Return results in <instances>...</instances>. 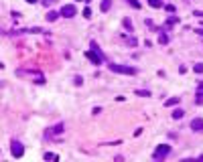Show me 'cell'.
Instances as JSON below:
<instances>
[{
    "instance_id": "cell-1",
    "label": "cell",
    "mask_w": 203,
    "mask_h": 162,
    "mask_svg": "<svg viewBox=\"0 0 203 162\" xmlns=\"http://www.w3.org/2000/svg\"><path fill=\"white\" fill-rule=\"evenodd\" d=\"M16 75L18 77H29V79H35V83H45V75L35 71V69H31V71H27V69H16Z\"/></svg>"
},
{
    "instance_id": "cell-2",
    "label": "cell",
    "mask_w": 203,
    "mask_h": 162,
    "mask_svg": "<svg viewBox=\"0 0 203 162\" xmlns=\"http://www.w3.org/2000/svg\"><path fill=\"white\" fill-rule=\"evenodd\" d=\"M110 71L122 73V75H134V73H136V69L130 67V65H118V63H112V65H110Z\"/></svg>"
},
{
    "instance_id": "cell-3",
    "label": "cell",
    "mask_w": 203,
    "mask_h": 162,
    "mask_svg": "<svg viewBox=\"0 0 203 162\" xmlns=\"http://www.w3.org/2000/svg\"><path fill=\"white\" fill-rule=\"evenodd\" d=\"M85 57H87L89 61H92L94 65H102V61H104L102 51H96V49H94V51H87V53H85Z\"/></svg>"
},
{
    "instance_id": "cell-4",
    "label": "cell",
    "mask_w": 203,
    "mask_h": 162,
    "mask_svg": "<svg viewBox=\"0 0 203 162\" xmlns=\"http://www.w3.org/2000/svg\"><path fill=\"white\" fill-rule=\"evenodd\" d=\"M169 152H171V146H169V144H163V146H159V148L154 150L152 158H154V160H161V158H165Z\"/></svg>"
},
{
    "instance_id": "cell-5",
    "label": "cell",
    "mask_w": 203,
    "mask_h": 162,
    "mask_svg": "<svg viewBox=\"0 0 203 162\" xmlns=\"http://www.w3.org/2000/svg\"><path fill=\"white\" fill-rule=\"evenodd\" d=\"M75 14H77V8H75L73 4H63V8H61V16L71 18V16H75Z\"/></svg>"
},
{
    "instance_id": "cell-6",
    "label": "cell",
    "mask_w": 203,
    "mask_h": 162,
    "mask_svg": "<svg viewBox=\"0 0 203 162\" xmlns=\"http://www.w3.org/2000/svg\"><path fill=\"white\" fill-rule=\"evenodd\" d=\"M10 146H12L10 150H12V154H14L16 158H20L22 154H25V148H22V144H20L18 140H12V144H10Z\"/></svg>"
},
{
    "instance_id": "cell-7",
    "label": "cell",
    "mask_w": 203,
    "mask_h": 162,
    "mask_svg": "<svg viewBox=\"0 0 203 162\" xmlns=\"http://www.w3.org/2000/svg\"><path fill=\"white\" fill-rule=\"evenodd\" d=\"M59 134H63V124H57V126H53L49 132H47V136H59Z\"/></svg>"
},
{
    "instance_id": "cell-8",
    "label": "cell",
    "mask_w": 203,
    "mask_h": 162,
    "mask_svg": "<svg viewBox=\"0 0 203 162\" xmlns=\"http://www.w3.org/2000/svg\"><path fill=\"white\" fill-rule=\"evenodd\" d=\"M191 128H193L195 132H203V120H201V118H195V120L191 122Z\"/></svg>"
},
{
    "instance_id": "cell-9",
    "label": "cell",
    "mask_w": 203,
    "mask_h": 162,
    "mask_svg": "<svg viewBox=\"0 0 203 162\" xmlns=\"http://www.w3.org/2000/svg\"><path fill=\"white\" fill-rule=\"evenodd\" d=\"M203 101V83H199V87H197V103H201Z\"/></svg>"
},
{
    "instance_id": "cell-10",
    "label": "cell",
    "mask_w": 203,
    "mask_h": 162,
    "mask_svg": "<svg viewBox=\"0 0 203 162\" xmlns=\"http://www.w3.org/2000/svg\"><path fill=\"white\" fill-rule=\"evenodd\" d=\"M110 6H112V0H102V6H100V8H102L104 12H108Z\"/></svg>"
},
{
    "instance_id": "cell-11",
    "label": "cell",
    "mask_w": 203,
    "mask_h": 162,
    "mask_svg": "<svg viewBox=\"0 0 203 162\" xmlns=\"http://www.w3.org/2000/svg\"><path fill=\"white\" fill-rule=\"evenodd\" d=\"M148 4L152 8H163V0H148Z\"/></svg>"
},
{
    "instance_id": "cell-12",
    "label": "cell",
    "mask_w": 203,
    "mask_h": 162,
    "mask_svg": "<svg viewBox=\"0 0 203 162\" xmlns=\"http://www.w3.org/2000/svg\"><path fill=\"white\" fill-rule=\"evenodd\" d=\"M179 22V16H169L167 18V27H173V25H177Z\"/></svg>"
},
{
    "instance_id": "cell-13",
    "label": "cell",
    "mask_w": 203,
    "mask_h": 162,
    "mask_svg": "<svg viewBox=\"0 0 203 162\" xmlns=\"http://www.w3.org/2000/svg\"><path fill=\"white\" fill-rule=\"evenodd\" d=\"M183 115H185V111H183V109H175V111H173V118H175V120H181Z\"/></svg>"
},
{
    "instance_id": "cell-14",
    "label": "cell",
    "mask_w": 203,
    "mask_h": 162,
    "mask_svg": "<svg viewBox=\"0 0 203 162\" xmlns=\"http://www.w3.org/2000/svg\"><path fill=\"white\" fill-rule=\"evenodd\" d=\"M136 95H140V97H150V91H146V89H136Z\"/></svg>"
},
{
    "instance_id": "cell-15",
    "label": "cell",
    "mask_w": 203,
    "mask_h": 162,
    "mask_svg": "<svg viewBox=\"0 0 203 162\" xmlns=\"http://www.w3.org/2000/svg\"><path fill=\"white\" fill-rule=\"evenodd\" d=\"M159 43H161V45H167V43H169V35L161 33V35H159Z\"/></svg>"
},
{
    "instance_id": "cell-16",
    "label": "cell",
    "mask_w": 203,
    "mask_h": 162,
    "mask_svg": "<svg viewBox=\"0 0 203 162\" xmlns=\"http://www.w3.org/2000/svg\"><path fill=\"white\" fill-rule=\"evenodd\" d=\"M57 16H59V14H57V12H49V14H47V16H45V18H47V20H49V22H53V20H57Z\"/></svg>"
},
{
    "instance_id": "cell-17",
    "label": "cell",
    "mask_w": 203,
    "mask_h": 162,
    "mask_svg": "<svg viewBox=\"0 0 203 162\" xmlns=\"http://www.w3.org/2000/svg\"><path fill=\"white\" fill-rule=\"evenodd\" d=\"M179 99H181V97H171V99H167V103H165V105H177V103H179Z\"/></svg>"
},
{
    "instance_id": "cell-18",
    "label": "cell",
    "mask_w": 203,
    "mask_h": 162,
    "mask_svg": "<svg viewBox=\"0 0 203 162\" xmlns=\"http://www.w3.org/2000/svg\"><path fill=\"white\" fill-rule=\"evenodd\" d=\"M193 71H195V73H203V63H197V65H193Z\"/></svg>"
},
{
    "instance_id": "cell-19",
    "label": "cell",
    "mask_w": 203,
    "mask_h": 162,
    "mask_svg": "<svg viewBox=\"0 0 203 162\" xmlns=\"http://www.w3.org/2000/svg\"><path fill=\"white\" fill-rule=\"evenodd\" d=\"M126 2H128L132 8H140V2H138V0H126Z\"/></svg>"
},
{
    "instance_id": "cell-20",
    "label": "cell",
    "mask_w": 203,
    "mask_h": 162,
    "mask_svg": "<svg viewBox=\"0 0 203 162\" xmlns=\"http://www.w3.org/2000/svg\"><path fill=\"white\" fill-rule=\"evenodd\" d=\"M45 160H57V156H55V154H49V152H47V154H45Z\"/></svg>"
},
{
    "instance_id": "cell-21",
    "label": "cell",
    "mask_w": 203,
    "mask_h": 162,
    "mask_svg": "<svg viewBox=\"0 0 203 162\" xmlns=\"http://www.w3.org/2000/svg\"><path fill=\"white\" fill-rule=\"evenodd\" d=\"M124 27H126V29H128V31H132V22H130V20H128V18H126V20H124Z\"/></svg>"
},
{
    "instance_id": "cell-22",
    "label": "cell",
    "mask_w": 203,
    "mask_h": 162,
    "mask_svg": "<svg viewBox=\"0 0 203 162\" xmlns=\"http://www.w3.org/2000/svg\"><path fill=\"white\" fill-rule=\"evenodd\" d=\"M165 10H167V12H175V6H173V4H167Z\"/></svg>"
},
{
    "instance_id": "cell-23",
    "label": "cell",
    "mask_w": 203,
    "mask_h": 162,
    "mask_svg": "<svg viewBox=\"0 0 203 162\" xmlns=\"http://www.w3.org/2000/svg\"><path fill=\"white\" fill-rule=\"evenodd\" d=\"M83 16H85V18H89V16H92V10L85 8V10H83Z\"/></svg>"
},
{
    "instance_id": "cell-24",
    "label": "cell",
    "mask_w": 203,
    "mask_h": 162,
    "mask_svg": "<svg viewBox=\"0 0 203 162\" xmlns=\"http://www.w3.org/2000/svg\"><path fill=\"white\" fill-rule=\"evenodd\" d=\"M73 83H75V85H81V83H83V79H81V77H75V79H73Z\"/></svg>"
},
{
    "instance_id": "cell-25",
    "label": "cell",
    "mask_w": 203,
    "mask_h": 162,
    "mask_svg": "<svg viewBox=\"0 0 203 162\" xmlns=\"http://www.w3.org/2000/svg\"><path fill=\"white\" fill-rule=\"evenodd\" d=\"M193 14H195V16H199V18H203V12H201V10H195Z\"/></svg>"
},
{
    "instance_id": "cell-26",
    "label": "cell",
    "mask_w": 203,
    "mask_h": 162,
    "mask_svg": "<svg viewBox=\"0 0 203 162\" xmlns=\"http://www.w3.org/2000/svg\"><path fill=\"white\" fill-rule=\"evenodd\" d=\"M51 2H53V0H43V4H45V6H49Z\"/></svg>"
},
{
    "instance_id": "cell-27",
    "label": "cell",
    "mask_w": 203,
    "mask_h": 162,
    "mask_svg": "<svg viewBox=\"0 0 203 162\" xmlns=\"http://www.w3.org/2000/svg\"><path fill=\"white\" fill-rule=\"evenodd\" d=\"M25 2H29V4H35V2H37V0H25Z\"/></svg>"
}]
</instances>
